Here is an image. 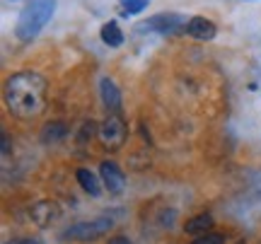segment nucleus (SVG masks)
Masks as SVG:
<instances>
[{
	"label": "nucleus",
	"mask_w": 261,
	"mask_h": 244,
	"mask_svg": "<svg viewBox=\"0 0 261 244\" xmlns=\"http://www.w3.org/2000/svg\"><path fill=\"white\" fill-rule=\"evenodd\" d=\"M5 106L17 119H34L46 106V77L19 70L5 80Z\"/></svg>",
	"instance_id": "f257e3e1"
},
{
	"label": "nucleus",
	"mask_w": 261,
	"mask_h": 244,
	"mask_svg": "<svg viewBox=\"0 0 261 244\" xmlns=\"http://www.w3.org/2000/svg\"><path fill=\"white\" fill-rule=\"evenodd\" d=\"M54 12H56V0H32V3H27L17 17L15 37L19 41H32L48 24Z\"/></svg>",
	"instance_id": "f03ea898"
},
{
	"label": "nucleus",
	"mask_w": 261,
	"mask_h": 244,
	"mask_svg": "<svg viewBox=\"0 0 261 244\" xmlns=\"http://www.w3.org/2000/svg\"><path fill=\"white\" fill-rule=\"evenodd\" d=\"M114 227V220L109 218H97V220H80L75 225L65 227L61 232V239L65 242H94L99 237L109 235V230Z\"/></svg>",
	"instance_id": "7ed1b4c3"
},
{
	"label": "nucleus",
	"mask_w": 261,
	"mask_h": 244,
	"mask_svg": "<svg viewBox=\"0 0 261 244\" xmlns=\"http://www.w3.org/2000/svg\"><path fill=\"white\" fill-rule=\"evenodd\" d=\"M99 138H102L104 148L109 150H119L126 138H128V126L121 119V114H107V119L99 126Z\"/></svg>",
	"instance_id": "20e7f679"
},
{
	"label": "nucleus",
	"mask_w": 261,
	"mask_h": 244,
	"mask_svg": "<svg viewBox=\"0 0 261 244\" xmlns=\"http://www.w3.org/2000/svg\"><path fill=\"white\" fill-rule=\"evenodd\" d=\"M189 19L179 12H160V15H152L143 22V27L150 29V32H160V34H174L179 29H187Z\"/></svg>",
	"instance_id": "39448f33"
},
{
	"label": "nucleus",
	"mask_w": 261,
	"mask_h": 244,
	"mask_svg": "<svg viewBox=\"0 0 261 244\" xmlns=\"http://www.w3.org/2000/svg\"><path fill=\"white\" fill-rule=\"evenodd\" d=\"M29 215H32V220H34V225L48 227L51 223H56L58 218H61V208H58L56 201H48V198H44V201H37V203L32 206Z\"/></svg>",
	"instance_id": "423d86ee"
},
{
	"label": "nucleus",
	"mask_w": 261,
	"mask_h": 244,
	"mask_svg": "<svg viewBox=\"0 0 261 244\" xmlns=\"http://www.w3.org/2000/svg\"><path fill=\"white\" fill-rule=\"evenodd\" d=\"M99 174H102V181H104V186H107L109 194H121L123 188H126V177H123V172L119 169L116 162H112V160L102 162Z\"/></svg>",
	"instance_id": "0eeeda50"
},
{
	"label": "nucleus",
	"mask_w": 261,
	"mask_h": 244,
	"mask_svg": "<svg viewBox=\"0 0 261 244\" xmlns=\"http://www.w3.org/2000/svg\"><path fill=\"white\" fill-rule=\"evenodd\" d=\"M99 97H102V104L107 106L109 114L121 112V90H119V85L114 83L112 77H102V83H99Z\"/></svg>",
	"instance_id": "6e6552de"
},
{
	"label": "nucleus",
	"mask_w": 261,
	"mask_h": 244,
	"mask_svg": "<svg viewBox=\"0 0 261 244\" xmlns=\"http://www.w3.org/2000/svg\"><path fill=\"white\" fill-rule=\"evenodd\" d=\"M184 32H187L189 37L198 39V41H211V39L215 37L218 27H215L213 19H208V17H191L187 22V29H184Z\"/></svg>",
	"instance_id": "1a4fd4ad"
},
{
	"label": "nucleus",
	"mask_w": 261,
	"mask_h": 244,
	"mask_svg": "<svg viewBox=\"0 0 261 244\" xmlns=\"http://www.w3.org/2000/svg\"><path fill=\"white\" fill-rule=\"evenodd\" d=\"M75 177H77V181H80V186L90 194V196H99V191H102V186H99V179L94 177L92 172L87 167H80L77 172H75Z\"/></svg>",
	"instance_id": "9d476101"
},
{
	"label": "nucleus",
	"mask_w": 261,
	"mask_h": 244,
	"mask_svg": "<svg viewBox=\"0 0 261 244\" xmlns=\"http://www.w3.org/2000/svg\"><path fill=\"white\" fill-rule=\"evenodd\" d=\"M99 37H102V41L107 44V46H112V48H116V46H121L123 44V32L116 22H107V24L102 27V32H99Z\"/></svg>",
	"instance_id": "9b49d317"
},
{
	"label": "nucleus",
	"mask_w": 261,
	"mask_h": 244,
	"mask_svg": "<svg viewBox=\"0 0 261 244\" xmlns=\"http://www.w3.org/2000/svg\"><path fill=\"white\" fill-rule=\"evenodd\" d=\"M65 135H68V126L63 121H54L44 126V131H41V143H58L63 141Z\"/></svg>",
	"instance_id": "f8f14e48"
},
{
	"label": "nucleus",
	"mask_w": 261,
	"mask_h": 244,
	"mask_svg": "<svg viewBox=\"0 0 261 244\" xmlns=\"http://www.w3.org/2000/svg\"><path fill=\"white\" fill-rule=\"evenodd\" d=\"M211 227H213V218L211 215H196V218H191V220H189L187 223V227H184V230H187L189 235H205V232H211Z\"/></svg>",
	"instance_id": "ddd939ff"
},
{
	"label": "nucleus",
	"mask_w": 261,
	"mask_h": 244,
	"mask_svg": "<svg viewBox=\"0 0 261 244\" xmlns=\"http://www.w3.org/2000/svg\"><path fill=\"white\" fill-rule=\"evenodd\" d=\"M150 5V0H121V8L126 15H138Z\"/></svg>",
	"instance_id": "4468645a"
},
{
	"label": "nucleus",
	"mask_w": 261,
	"mask_h": 244,
	"mask_svg": "<svg viewBox=\"0 0 261 244\" xmlns=\"http://www.w3.org/2000/svg\"><path fill=\"white\" fill-rule=\"evenodd\" d=\"M227 237L220 235V232H205V235H198L191 244H225Z\"/></svg>",
	"instance_id": "2eb2a0df"
},
{
	"label": "nucleus",
	"mask_w": 261,
	"mask_h": 244,
	"mask_svg": "<svg viewBox=\"0 0 261 244\" xmlns=\"http://www.w3.org/2000/svg\"><path fill=\"white\" fill-rule=\"evenodd\" d=\"M107 244H136V242H130L128 237H112Z\"/></svg>",
	"instance_id": "dca6fc26"
},
{
	"label": "nucleus",
	"mask_w": 261,
	"mask_h": 244,
	"mask_svg": "<svg viewBox=\"0 0 261 244\" xmlns=\"http://www.w3.org/2000/svg\"><path fill=\"white\" fill-rule=\"evenodd\" d=\"M5 244H44L41 239H12V242H5Z\"/></svg>",
	"instance_id": "f3484780"
},
{
	"label": "nucleus",
	"mask_w": 261,
	"mask_h": 244,
	"mask_svg": "<svg viewBox=\"0 0 261 244\" xmlns=\"http://www.w3.org/2000/svg\"><path fill=\"white\" fill-rule=\"evenodd\" d=\"M8 155H10V138L3 135V157H8Z\"/></svg>",
	"instance_id": "a211bd4d"
}]
</instances>
